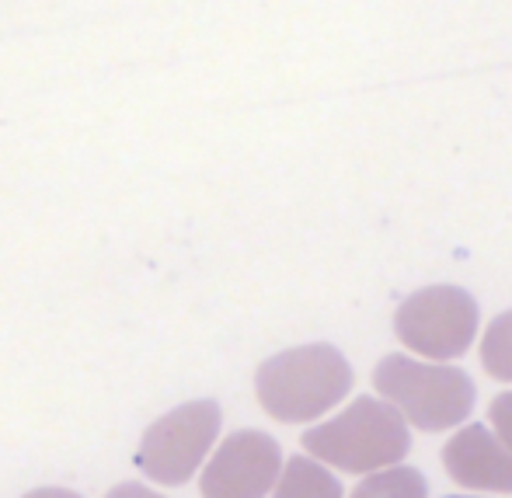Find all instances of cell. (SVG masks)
I'll use <instances>...</instances> for the list:
<instances>
[{"mask_svg": "<svg viewBox=\"0 0 512 498\" xmlns=\"http://www.w3.org/2000/svg\"><path fill=\"white\" fill-rule=\"evenodd\" d=\"M352 391V366L335 345H297L265 359L255 373L258 404L276 422H314Z\"/></svg>", "mask_w": 512, "mask_h": 498, "instance_id": "6da1fadb", "label": "cell"}, {"mask_svg": "<svg viewBox=\"0 0 512 498\" xmlns=\"http://www.w3.org/2000/svg\"><path fill=\"white\" fill-rule=\"evenodd\" d=\"M411 446L408 425L387 401L359 398L342 415L314 425L304 436V450L321 464L345 474L391 471L405 460Z\"/></svg>", "mask_w": 512, "mask_h": 498, "instance_id": "7a4b0ae2", "label": "cell"}, {"mask_svg": "<svg viewBox=\"0 0 512 498\" xmlns=\"http://www.w3.org/2000/svg\"><path fill=\"white\" fill-rule=\"evenodd\" d=\"M373 387L405 422L425 432L453 429L474 408V384L464 370L411 356L380 359L373 370Z\"/></svg>", "mask_w": 512, "mask_h": 498, "instance_id": "3957f363", "label": "cell"}, {"mask_svg": "<svg viewBox=\"0 0 512 498\" xmlns=\"http://www.w3.org/2000/svg\"><path fill=\"white\" fill-rule=\"evenodd\" d=\"M394 335L425 359H457L478 335V303L460 286H425L398 307Z\"/></svg>", "mask_w": 512, "mask_h": 498, "instance_id": "277c9868", "label": "cell"}, {"mask_svg": "<svg viewBox=\"0 0 512 498\" xmlns=\"http://www.w3.org/2000/svg\"><path fill=\"white\" fill-rule=\"evenodd\" d=\"M220 432V408L213 401H192L161 415L140 439L136 467L161 485H185Z\"/></svg>", "mask_w": 512, "mask_h": 498, "instance_id": "5b68a950", "label": "cell"}, {"mask_svg": "<svg viewBox=\"0 0 512 498\" xmlns=\"http://www.w3.org/2000/svg\"><path fill=\"white\" fill-rule=\"evenodd\" d=\"M279 474H283V453L276 439L258 429H241L216 446L199 492L203 498H265L276 492Z\"/></svg>", "mask_w": 512, "mask_h": 498, "instance_id": "8992f818", "label": "cell"}, {"mask_svg": "<svg viewBox=\"0 0 512 498\" xmlns=\"http://www.w3.org/2000/svg\"><path fill=\"white\" fill-rule=\"evenodd\" d=\"M443 467L474 492H512V450L485 425H467L443 446Z\"/></svg>", "mask_w": 512, "mask_h": 498, "instance_id": "52a82bcc", "label": "cell"}, {"mask_svg": "<svg viewBox=\"0 0 512 498\" xmlns=\"http://www.w3.org/2000/svg\"><path fill=\"white\" fill-rule=\"evenodd\" d=\"M272 498H342V485L324 464H314L307 457L286 460L279 485Z\"/></svg>", "mask_w": 512, "mask_h": 498, "instance_id": "ba28073f", "label": "cell"}, {"mask_svg": "<svg viewBox=\"0 0 512 498\" xmlns=\"http://www.w3.org/2000/svg\"><path fill=\"white\" fill-rule=\"evenodd\" d=\"M349 498H425V478L415 467H391L370 474Z\"/></svg>", "mask_w": 512, "mask_h": 498, "instance_id": "9c48e42d", "label": "cell"}, {"mask_svg": "<svg viewBox=\"0 0 512 498\" xmlns=\"http://www.w3.org/2000/svg\"><path fill=\"white\" fill-rule=\"evenodd\" d=\"M481 366L488 377L512 380V310L499 314L481 338Z\"/></svg>", "mask_w": 512, "mask_h": 498, "instance_id": "30bf717a", "label": "cell"}, {"mask_svg": "<svg viewBox=\"0 0 512 498\" xmlns=\"http://www.w3.org/2000/svg\"><path fill=\"white\" fill-rule=\"evenodd\" d=\"M488 418H492V429L495 436L502 439V443L512 450V391L499 394V398L492 401V408H488Z\"/></svg>", "mask_w": 512, "mask_h": 498, "instance_id": "8fae6325", "label": "cell"}, {"mask_svg": "<svg viewBox=\"0 0 512 498\" xmlns=\"http://www.w3.org/2000/svg\"><path fill=\"white\" fill-rule=\"evenodd\" d=\"M105 498H164V495L150 492V488H143V485H129L126 481V485H115Z\"/></svg>", "mask_w": 512, "mask_h": 498, "instance_id": "7c38bea8", "label": "cell"}, {"mask_svg": "<svg viewBox=\"0 0 512 498\" xmlns=\"http://www.w3.org/2000/svg\"><path fill=\"white\" fill-rule=\"evenodd\" d=\"M25 498H81V495L67 492V488H39V492H28Z\"/></svg>", "mask_w": 512, "mask_h": 498, "instance_id": "4fadbf2b", "label": "cell"}, {"mask_svg": "<svg viewBox=\"0 0 512 498\" xmlns=\"http://www.w3.org/2000/svg\"><path fill=\"white\" fill-rule=\"evenodd\" d=\"M453 498H467V495H453Z\"/></svg>", "mask_w": 512, "mask_h": 498, "instance_id": "5bb4252c", "label": "cell"}]
</instances>
